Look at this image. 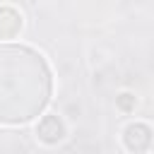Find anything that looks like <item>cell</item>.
I'll list each match as a JSON object with an SVG mask.
<instances>
[{
    "label": "cell",
    "instance_id": "cell-1",
    "mask_svg": "<svg viewBox=\"0 0 154 154\" xmlns=\"http://www.w3.org/2000/svg\"><path fill=\"white\" fill-rule=\"evenodd\" d=\"M53 94V72L41 51L26 43H0V125L38 120Z\"/></svg>",
    "mask_w": 154,
    "mask_h": 154
},
{
    "label": "cell",
    "instance_id": "cell-2",
    "mask_svg": "<svg viewBox=\"0 0 154 154\" xmlns=\"http://www.w3.org/2000/svg\"><path fill=\"white\" fill-rule=\"evenodd\" d=\"M120 147L125 154H152L154 149V125L147 120H128L120 128Z\"/></svg>",
    "mask_w": 154,
    "mask_h": 154
},
{
    "label": "cell",
    "instance_id": "cell-3",
    "mask_svg": "<svg viewBox=\"0 0 154 154\" xmlns=\"http://www.w3.org/2000/svg\"><path fill=\"white\" fill-rule=\"evenodd\" d=\"M67 135H70V128L60 113H43L34 125V137L43 147H58L67 140Z\"/></svg>",
    "mask_w": 154,
    "mask_h": 154
},
{
    "label": "cell",
    "instance_id": "cell-4",
    "mask_svg": "<svg viewBox=\"0 0 154 154\" xmlns=\"http://www.w3.org/2000/svg\"><path fill=\"white\" fill-rule=\"evenodd\" d=\"M24 12L17 5H0V43H14V38L22 36L24 31Z\"/></svg>",
    "mask_w": 154,
    "mask_h": 154
},
{
    "label": "cell",
    "instance_id": "cell-5",
    "mask_svg": "<svg viewBox=\"0 0 154 154\" xmlns=\"http://www.w3.org/2000/svg\"><path fill=\"white\" fill-rule=\"evenodd\" d=\"M137 106H140V99H137L135 91H130V89H120V91L116 94V111H118V113L130 116V113L137 111Z\"/></svg>",
    "mask_w": 154,
    "mask_h": 154
},
{
    "label": "cell",
    "instance_id": "cell-6",
    "mask_svg": "<svg viewBox=\"0 0 154 154\" xmlns=\"http://www.w3.org/2000/svg\"><path fill=\"white\" fill-rule=\"evenodd\" d=\"M152 154H154V152H152Z\"/></svg>",
    "mask_w": 154,
    "mask_h": 154
}]
</instances>
